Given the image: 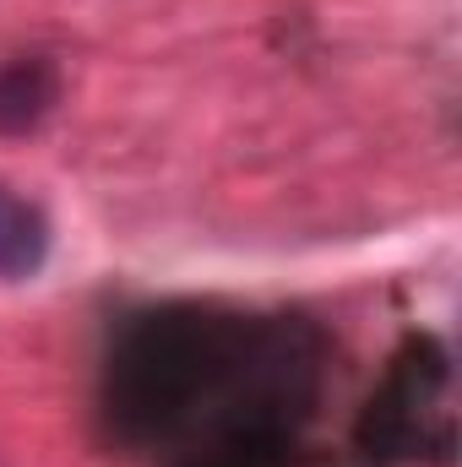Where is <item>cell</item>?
I'll return each instance as SVG.
<instances>
[{
	"instance_id": "obj_1",
	"label": "cell",
	"mask_w": 462,
	"mask_h": 467,
	"mask_svg": "<svg viewBox=\"0 0 462 467\" xmlns=\"http://www.w3.org/2000/svg\"><path fill=\"white\" fill-rule=\"evenodd\" d=\"M44 255H49V223H44V213L27 196H16V191L0 185V277L5 283L33 277L44 266Z\"/></svg>"
},
{
	"instance_id": "obj_2",
	"label": "cell",
	"mask_w": 462,
	"mask_h": 467,
	"mask_svg": "<svg viewBox=\"0 0 462 467\" xmlns=\"http://www.w3.org/2000/svg\"><path fill=\"white\" fill-rule=\"evenodd\" d=\"M55 71L44 60H11L0 66V136H22L55 109Z\"/></svg>"
}]
</instances>
